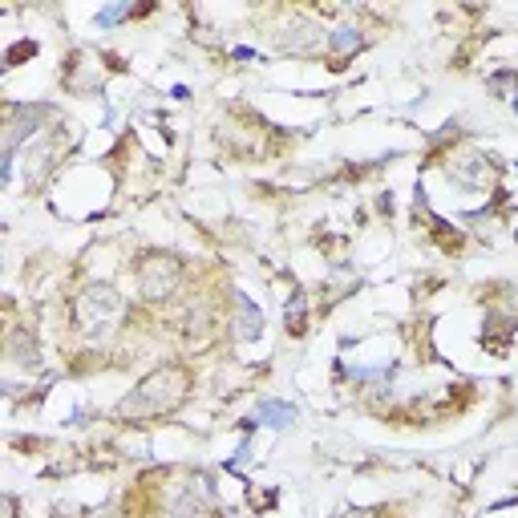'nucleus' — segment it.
I'll use <instances>...</instances> for the list:
<instances>
[{
    "label": "nucleus",
    "instance_id": "obj_1",
    "mask_svg": "<svg viewBox=\"0 0 518 518\" xmlns=\"http://www.w3.org/2000/svg\"><path fill=\"white\" fill-rule=\"evenodd\" d=\"M255 418H259V425H267V430H279V425L296 421V409H291V405H279V401H264L255 409Z\"/></svg>",
    "mask_w": 518,
    "mask_h": 518
},
{
    "label": "nucleus",
    "instance_id": "obj_2",
    "mask_svg": "<svg viewBox=\"0 0 518 518\" xmlns=\"http://www.w3.org/2000/svg\"><path fill=\"white\" fill-rule=\"evenodd\" d=\"M514 110H518V101H514Z\"/></svg>",
    "mask_w": 518,
    "mask_h": 518
}]
</instances>
